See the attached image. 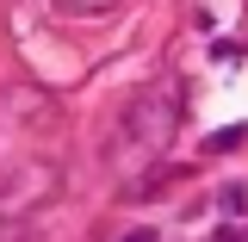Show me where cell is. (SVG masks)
<instances>
[{
  "mask_svg": "<svg viewBox=\"0 0 248 242\" xmlns=\"http://www.w3.org/2000/svg\"><path fill=\"white\" fill-rule=\"evenodd\" d=\"M124 242H155V236H149V230H137V236H124Z\"/></svg>",
  "mask_w": 248,
  "mask_h": 242,
  "instance_id": "obj_3",
  "label": "cell"
},
{
  "mask_svg": "<svg viewBox=\"0 0 248 242\" xmlns=\"http://www.w3.org/2000/svg\"><path fill=\"white\" fill-rule=\"evenodd\" d=\"M242 137H248V124H230V130H217V137L205 143V149H211V155H223V149H236Z\"/></svg>",
  "mask_w": 248,
  "mask_h": 242,
  "instance_id": "obj_1",
  "label": "cell"
},
{
  "mask_svg": "<svg viewBox=\"0 0 248 242\" xmlns=\"http://www.w3.org/2000/svg\"><path fill=\"white\" fill-rule=\"evenodd\" d=\"M217 242H248V230H236V224H223V230H217Z\"/></svg>",
  "mask_w": 248,
  "mask_h": 242,
  "instance_id": "obj_2",
  "label": "cell"
}]
</instances>
